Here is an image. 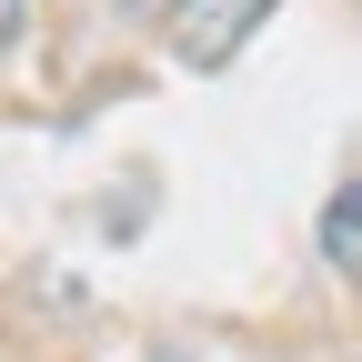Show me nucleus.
<instances>
[{
  "mask_svg": "<svg viewBox=\"0 0 362 362\" xmlns=\"http://www.w3.org/2000/svg\"><path fill=\"white\" fill-rule=\"evenodd\" d=\"M21 30H30V0H0V51H21Z\"/></svg>",
  "mask_w": 362,
  "mask_h": 362,
  "instance_id": "7ed1b4c3",
  "label": "nucleus"
},
{
  "mask_svg": "<svg viewBox=\"0 0 362 362\" xmlns=\"http://www.w3.org/2000/svg\"><path fill=\"white\" fill-rule=\"evenodd\" d=\"M272 11H282V0H171V51L192 71H221Z\"/></svg>",
  "mask_w": 362,
  "mask_h": 362,
  "instance_id": "f257e3e1",
  "label": "nucleus"
},
{
  "mask_svg": "<svg viewBox=\"0 0 362 362\" xmlns=\"http://www.w3.org/2000/svg\"><path fill=\"white\" fill-rule=\"evenodd\" d=\"M322 252H332V272L362 282V181H342V192L322 202Z\"/></svg>",
  "mask_w": 362,
  "mask_h": 362,
  "instance_id": "f03ea898",
  "label": "nucleus"
},
{
  "mask_svg": "<svg viewBox=\"0 0 362 362\" xmlns=\"http://www.w3.org/2000/svg\"><path fill=\"white\" fill-rule=\"evenodd\" d=\"M121 11H131V21H171V0H121Z\"/></svg>",
  "mask_w": 362,
  "mask_h": 362,
  "instance_id": "20e7f679",
  "label": "nucleus"
}]
</instances>
